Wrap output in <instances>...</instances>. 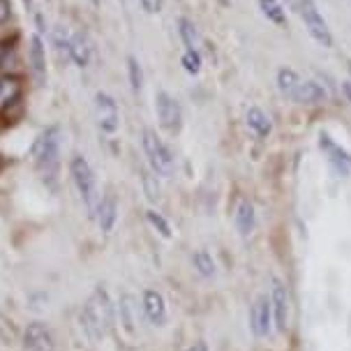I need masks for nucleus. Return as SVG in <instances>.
Masks as SVG:
<instances>
[{"mask_svg": "<svg viewBox=\"0 0 351 351\" xmlns=\"http://www.w3.org/2000/svg\"><path fill=\"white\" fill-rule=\"evenodd\" d=\"M60 155V128H47L33 143V160L44 176H53Z\"/></svg>", "mask_w": 351, "mask_h": 351, "instance_id": "20e7f679", "label": "nucleus"}, {"mask_svg": "<svg viewBox=\"0 0 351 351\" xmlns=\"http://www.w3.org/2000/svg\"><path fill=\"white\" fill-rule=\"evenodd\" d=\"M132 298L130 296H123L121 298V322H123V326L128 330H134V319H132Z\"/></svg>", "mask_w": 351, "mask_h": 351, "instance_id": "c85d7f7f", "label": "nucleus"}, {"mask_svg": "<svg viewBox=\"0 0 351 351\" xmlns=\"http://www.w3.org/2000/svg\"><path fill=\"white\" fill-rule=\"evenodd\" d=\"M298 8H300V19H303V23H305L307 33L312 35V40L317 44H322L324 49L333 47V33H330L328 23H326V19L322 16V12H319L315 0H300Z\"/></svg>", "mask_w": 351, "mask_h": 351, "instance_id": "39448f33", "label": "nucleus"}, {"mask_svg": "<svg viewBox=\"0 0 351 351\" xmlns=\"http://www.w3.org/2000/svg\"><path fill=\"white\" fill-rule=\"evenodd\" d=\"M30 65H33V74L37 77V81H44V77H47V58H44L40 35H33V40H30Z\"/></svg>", "mask_w": 351, "mask_h": 351, "instance_id": "f3484780", "label": "nucleus"}, {"mask_svg": "<svg viewBox=\"0 0 351 351\" xmlns=\"http://www.w3.org/2000/svg\"><path fill=\"white\" fill-rule=\"evenodd\" d=\"M128 74H130V84H132V90H141L143 88V70H141V62L130 56L128 58Z\"/></svg>", "mask_w": 351, "mask_h": 351, "instance_id": "bb28decb", "label": "nucleus"}, {"mask_svg": "<svg viewBox=\"0 0 351 351\" xmlns=\"http://www.w3.org/2000/svg\"><path fill=\"white\" fill-rule=\"evenodd\" d=\"M155 114H158V121L165 130L169 132H178L180 123H183V111H180V104L169 95V93H158L155 95Z\"/></svg>", "mask_w": 351, "mask_h": 351, "instance_id": "6e6552de", "label": "nucleus"}, {"mask_svg": "<svg viewBox=\"0 0 351 351\" xmlns=\"http://www.w3.org/2000/svg\"><path fill=\"white\" fill-rule=\"evenodd\" d=\"M319 146L326 153V158H328V165L335 169L340 176H349L351 173V153H347L342 146H337V143L330 139L328 134H322L319 136Z\"/></svg>", "mask_w": 351, "mask_h": 351, "instance_id": "9d476101", "label": "nucleus"}, {"mask_svg": "<svg viewBox=\"0 0 351 351\" xmlns=\"http://www.w3.org/2000/svg\"><path fill=\"white\" fill-rule=\"evenodd\" d=\"M70 173H72L74 185H77V190L81 194V199H84V204H86L88 215L95 217L97 215V206H99V197H97L95 173H93L88 160L81 158V155H74L72 162H70Z\"/></svg>", "mask_w": 351, "mask_h": 351, "instance_id": "7ed1b4c3", "label": "nucleus"}, {"mask_svg": "<svg viewBox=\"0 0 351 351\" xmlns=\"http://www.w3.org/2000/svg\"><path fill=\"white\" fill-rule=\"evenodd\" d=\"M53 42H56V49H58L60 58L72 60V35L67 33L65 28L56 30V33H53Z\"/></svg>", "mask_w": 351, "mask_h": 351, "instance_id": "393cba45", "label": "nucleus"}, {"mask_svg": "<svg viewBox=\"0 0 351 351\" xmlns=\"http://www.w3.org/2000/svg\"><path fill=\"white\" fill-rule=\"evenodd\" d=\"M259 8L263 12V16L271 23H275V26H285L287 23V12L282 8L280 0H259Z\"/></svg>", "mask_w": 351, "mask_h": 351, "instance_id": "412c9836", "label": "nucleus"}, {"mask_svg": "<svg viewBox=\"0 0 351 351\" xmlns=\"http://www.w3.org/2000/svg\"><path fill=\"white\" fill-rule=\"evenodd\" d=\"M275 324H273V307H271V296L268 293H261L256 296V300L250 307V330H252L254 337H268L273 333Z\"/></svg>", "mask_w": 351, "mask_h": 351, "instance_id": "423d86ee", "label": "nucleus"}, {"mask_svg": "<svg viewBox=\"0 0 351 351\" xmlns=\"http://www.w3.org/2000/svg\"><path fill=\"white\" fill-rule=\"evenodd\" d=\"M97 224L99 229L104 231V234H111L116 227V219H118V202L114 194H106V197L99 202L97 206Z\"/></svg>", "mask_w": 351, "mask_h": 351, "instance_id": "4468645a", "label": "nucleus"}, {"mask_svg": "<svg viewBox=\"0 0 351 351\" xmlns=\"http://www.w3.org/2000/svg\"><path fill=\"white\" fill-rule=\"evenodd\" d=\"M234 222H236L238 234H241L243 238H247L254 231V227H256V213H254V206H252L250 199H245V197L238 199L236 213H234Z\"/></svg>", "mask_w": 351, "mask_h": 351, "instance_id": "ddd939ff", "label": "nucleus"}, {"mask_svg": "<svg viewBox=\"0 0 351 351\" xmlns=\"http://www.w3.org/2000/svg\"><path fill=\"white\" fill-rule=\"evenodd\" d=\"M328 97V93H326L324 86H319L317 81H307L303 79L296 90V95H293V102L298 104H322L324 99Z\"/></svg>", "mask_w": 351, "mask_h": 351, "instance_id": "2eb2a0df", "label": "nucleus"}, {"mask_svg": "<svg viewBox=\"0 0 351 351\" xmlns=\"http://www.w3.org/2000/svg\"><path fill=\"white\" fill-rule=\"evenodd\" d=\"M21 95V81L16 77H3L0 79V111L12 106Z\"/></svg>", "mask_w": 351, "mask_h": 351, "instance_id": "a211bd4d", "label": "nucleus"}, {"mask_svg": "<svg viewBox=\"0 0 351 351\" xmlns=\"http://www.w3.org/2000/svg\"><path fill=\"white\" fill-rule=\"evenodd\" d=\"M88 3L95 5V8H99V5H102V0H88Z\"/></svg>", "mask_w": 351, "mask_h": 351, "instance_id": "72a5a7b5", "label": "nucleus"}, {"mask_svg": "<svg viewBox=\"0 0 351 351\" xmlns=\"http://www.w3.org/2000/svg\"><path fill=\"white\" fill-rule=\"evenodd\" d=\"M146 222L158 231L162 238H171V224H169L167 217L160 215L158 210H146Z\"/></svg>", "mask_w": 351, "mask_h": 351, "instance_id": "a878e982", "label": "nucleus"}, {"mask_svg": "<svg viewBox=\"0 0 351 351\" xmlns=\"http://www.w3.org/2000/svg\"><path fill=\"white\" fill-rule=\"evenodd\" d=\"M141 185H143V194H146L148 202H160L162 187H160L158 176H155L153 171H143L141 173Z\"/></svg>", "mask_w": 351, "mask_h": 351, "instance_id": "5701e85b", "label": "nucleus"}, {"mask_svg": "<svg viewBox=\"0 0 351 351\" xmlns=\"http://www.w3.org/2000/svg\"><path fill=\"white\" fill-rule=\"evenodd\" d=\"M245 121H247V128L252 130L254 134L259 136V139H266V136H271L273 123H271V118H268L266 111L259 109V106H250Z\"/></svg>", "mask_w": 351, "mask_h": 351, "instance_id": "dca6fc26", "label": "nucleus"}, {"mask_svg": "<svg viewBox=\"0 0 351 351\" xmlns=\"http://www.w3.org/2000/svg\"><path fill=\"white\" fill-rule=\"evenodd\" d=\"M187 351H208V344H206V342H194Z\"/></svg>", "mask_w": 351, "mask_h": 351, "instance_id": "473e14b6", "label": "nucleus"}, {"mask_svg": "<svg viewBox=\"0 0 351 351\" xmlns=\"http://www.w3.org/2000/svg\"><path fill=\"white\" fill-rule=\"evenodd\" d=\"M178 30H180V37H183V42H185L187 49H197L199 47V30L190 21V19H180V21H178Z\"/></svg>", "mask_w": 351, "mask_h": 351, "instance_id": "b1692460", "label": "nucleus"}, {"mask_svg": "<svg viewBox=\"0 0 351 351\" xmlns=\"http://www.w3.org/2000/svg\"><path fill=\"white\" fill-rule=\"evenodd\" d=\"M342 93H344V97H347V102L351 104V81H344V84H342Z\"/></svg>", "mask_w": 351, "mask_h": 351, "instance_id": "2f4dec72", "label": "nucleus"}, {"mask_svg": "<svg viewBox=\"0 0 351 351\" xmlns=\"http://www.w3.org/2000/svg\"><path fill=\"white\" fill-rule=\"evenodd\" d=\"M72 60L77 62V67H88L90 62V47L84 35H72Z\"/></svg>", "mask_w": 351, "mask_h": 351, "instance_id": "4be33fe9", "label": "nucleus"}, {"mask_svg": "<svg viewBox=\"0 0 351 351\" xmlns=\"http://www.w3.org/2000/svg\"><path fill=\"white\" fill-rule=\"evenodd\" d=\"M141 143H143V150H146L150 171L155 176H162V178H171L176 171V158H173L171 148L158 136V132L143 130Z\"/></svg>", "mask_w": 351, "mask_h": 351, "instance_id": "f03ea898", "label": "nucleus"}, {"mask_svg": "<svg viewBox=\"0 0 351 351\" xmlns=\"http://www.w3.org/2000/svg\"><path fill=\"white\" fill-rule=\"evenodd\" d=\"M95 116L99 130L106 132V134H114L118 125H121V114H118L116 99L106 95V93H97L95 95Z\"/></svg>", "mask_w": 351, "mask_h": 351, "instance_id": "1a4fd4ad", "label": "nucleus"}, {"mask_svg": "<svg viewBox=\"0 0 351 351\" xmlns=\"http://www.w3.org/2000/svg\"><path fill=\"white\" fill-rule=\"evenodd\" d=\"M23 342H26L28 351H53V333L47 328V324L33 322L28 324L26 333H23Z\"/></svg>", "mask_w": 351, "mask_h": 351, "instance_id": "f8f14e48", "label": "nucleus"}, {"mask_svg": "<svg viewBox=\"0 0 351 351\" xmlns=\"http://www.w3.org/2000/svg\"><path fill=\"white\" fill-rule=\"evenodd\" d=\"M12 19V3L10 0H0V23H8Z\"/></svg>", "mask_w": 351, "mask_h": 351, "instance_id": "7c9ffc66", "label": "nucleus"}, {"mask_svg": "<svg viewBox=\"0 0 351 351\" xmlns=\"http://www.w3.org/2000/svg\"><path fill=\"white\" fill-rule=\"evenodd\" d=\"M141 310L143 317L148 319L153 326H165L167 322V300L160 291L146 289L141 293Z\"/></svg>", "mask_w": 351, "mask_h": 351, "instance_id": "9b49d317", "label": "nucleus"}, {"mask_svg": "<svg viewBox=\"0 0 351 351\" xmlns=\"http://www.w3.org/2000/svg\"><path fill=\"white\" fill-rule=\"evenodd\" d=\"M180 62H183L187 74H199V72H202V56H199L197 49H187V51L183 53V58H180Z\"/></svg>", "mask_w": 351, "mask_h": 351, "instance_id": "cd10ccee", "label": "nucleus"}, {"mask_svg": "<svg viewBox=\"0 0 351 351\" xmlns=\"http://www.w3.org/2000/svg\"><path fill=\"white\" fill-rule=\"evenodd\" d=\"M192 266L204 280L215 278V273H217V263L208 252H206V250H197V252L192 254Z\"/></svg>", "mask_w": 351, "mask_h": 351, "instance_id": "aec40b11", "label": "nucleus"}, {"mask_svg": "<svg viewBox=\"0 0 351 351\" xmlns=\"http://www.w3.org/2000/svg\"><path fill=\"white\" fill-rule=\"evenodd\" d=\"M271 307H273V324L278 333H285L289 326V312H291V298L287 291L285 282L280 278L271 280Z\"/></svg>", "mask_w": 351, "mask_h": 351, "instance_id": "0eeeda50", "label": "nucleus"}, {"mask_svg": "<svg viewBox=\"0 0 351 351\" xmlns=\"http://www.w3.org/2000/svg\"><path fill=\"white\" fill-rule=\"evenodd\" d=\"M23 3L28 5V10H33V0H23Z\"/></svg>", "mask_w": 351, "mask_h": 351, "instance_id": "f704fd0d", "label": "nucleus"}, {"mask_svg": "<svg viewBox=\"0 0 351 351\" xmlns=\"http://www.w3.org/2000/svg\"><path fill=\"white\" fill-rule=\"evenodd\" d=\"M300 79L296 70H291V67H282V70L278 72V90L282 93L285 97L293 99V95H296L298 86H300Z\"/></svg>", "mask_w": 351, "mask_h": 351, "instance_id": "6ab92c4d", "label": "nucleus"}, {"mask_svg": "<svg viewBox=\"0 0 351 351\" xmlns=\"http://www.w3.org/2000/svg\"><path fill=\"white\" fill-rule=\"evenodd\" d=\"M81 322H84V328L93 340H99L114 326V303H111L109 293L102 287L93 291V296L88 298L84 312H81Z\"/></svg>", "mask_w": 351, "mask_h": 351, "instance_id": "f257e3e1", "label": "nucleus"}, {"mask_svg": "<svg viewBox=\"0 0 351 351\" xmlns=\"http://www.w3.org/2000/svg\"><path fill=\"white\" fill-rule=\"evenodd\" d=\"M0 62H3V51H0Z\"/></svg>", "mask_w": 351, "mask_h": 351, "instance_id": "c9c22d12", "label": "nucleus"}, {"mask_svg": "<svg viewBox=\"0 0 351 351\" xmlns=\"http://www.w3.org/2000/svg\"><path fill=\"white\" fill-rule=\"evenodd\" d=\"M141 8L146 14H158L162 10V0H141Z\"/></svg>", "mask_w": 351, "mask_h": 351, "instance_id": "c756f323", "label": "nucleus"}]
</instances>
